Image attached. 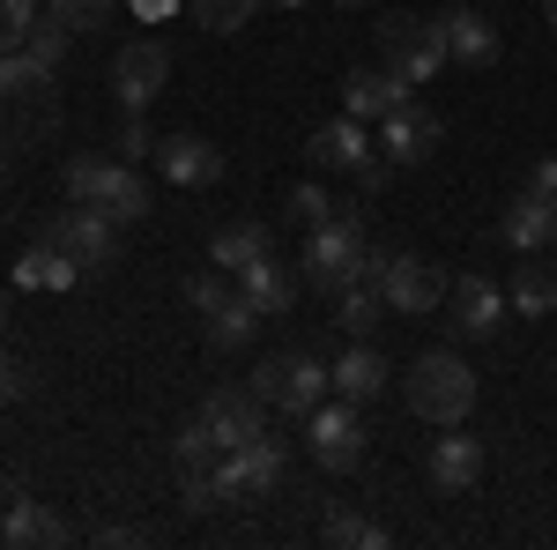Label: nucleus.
Listing matches in <instances>:
<instances>
[{"label":"nucleus","instance_id":"nucleus-1","mask_svg":"<svg viewBox=\"0 0 557 550\" xmlns=\"http://www.w3.org/2000/svg\"><path fill=\"white\" fill-rule=\"evenodd\" d=\"M298 276L320 297L364 283V276H372V231H364V216L335 209L327 223H312V231H305V254H298Z\"/></svg>","mask_w":557,"mask_h":550},{"label":"nucleus","instance_id":"nucleus-2","mask_svg":"<svg viewBox=\"0 0 557 550\" xmlns=\"http://www.w3.org/2000/svg\"><path fill=\"white\" fill-rule=\"evenodd\" d=\"M60 127V97H52V75L30 68L23 52H0V142L23 149L38 134Z\"/></svg>","mask_w":557,"mask_h":550},{"label":"nucleus","instance_id":"nucleus-3","mask_svg":"<svg viewBox=\"0 0 557 550\" xmlns=\"http://www.w3.org/2000/svg\"><path fill=\"white\" fill-rule=\"evenodd\" d=\"M401 394H409V410L424 424H469L475 410V372H469V357H454V350H424L417 365H409V380H401Z\"/></svg>","mask_w":557,"mask_h":550},{"label":"nucleus","instance_id":"nucleus-4","mask_svg":"<svg viewBox=\"0 0 557 550\" xmlns=\"http://www.w3.org/2000/svg\"><path fill=\"white\" fill-rule=\"evenodd\" d=\"M380 52H386V68L417 89L446 68V30L424 23V15H409V8H394V15H380Z\"/></svg>","mask_w":557,"mask_h":550},{"label":"nucleus","instance_id":"nucleus-5","mask_svg":"<svg viewBox=\"0 0 557 550\" xmlns=\"http://www.w3.org/2000/svg\"><path fill=\"white\" fill-rule=\"evenodd\" d=\"M327 387H335V372L320 357H260V372H253V394L268 410H283V417H312L327 402Z\"/></svg>","mask_w":557,"mask_h":550},{"label":"nucleus","instance_id":"nucleus-6","mask_svg":"<svg viewBox=\"0 0 557 550\" xmlns=\"http://www.w3.org/2000/svg\"><path fill=\"white\" fill-rule=\"evenodd\" d=\"M372 283H380L386 313H438V297H446V276L431 268L424 254H372Z\"/></svg>","mask_w":557,"mask_h":550},{"label":"nucleus","instance_id":"nucleus-7","mask_svg":"<svg viewBox=\"0 0 557 550\" xmlns=\"http://www.w3.org/2000/svg\"><path fill=\"white\" fill-rule=\"evenodd\" d=\"M305 447H312V462L327 468V476H349V468L364 462V417H357V402H320L305 417Z\"/></svg>","mask_w":557,"mask_h":550},{"label":"nucleus","instance_id":"nucleus-8","mask_svg":"<svg viewBox=\"0 0 557 550\" xmlns=\"http://www.w3.org/2000/svg\"><path fill=\"white\" fill-rule=\"evenodd\" d=\"M438 142H446V127H438V112H424L417 97H409V105H394V112L380 120V157L394 171L431 164V157H438Z\"/></svg>","mask_w":557,"mask_h":550},{"label":"nucleus","instance_id":"nucleus-9","mask_svg":"<svg viewBox=\"0 0 557 550\" xmlns=\"http://www.w3.org/2000/svg\"><path fill=\"white\" fill-rule=\"evenodd\" d=\"M45 239H52V246H67L83 276H97V268H112V260H120V223H112L104 209H83V201H75V216H60Z\"/></svg>","mask_w":557,"mask_h":550},{"label":"nucleus","instance_id":"nucleus-10","mask_svg":"<svg viewBox=\"0 0 557 550\" xmlns=\"http://www.w3.org/2000/svg\"><path fill=\"white\" fill-rule=\"evenodd\" d=\"M164 75H172V52H164L157 38L120 45V60H112V89H120L127 112H149V105L164 97Z\"/></svg>","mask_w":557,"mask_h":550},{"label":"nucleus","instance_id":"nucleus-11","mask_svg":"<svg viewBox=\"0 0 557 550\" xmlns=\"http://www.w3.org/2000/svg\"><path fill=\"white\" fill-rule=\"evenodd\" d=\"M260 410H268V402H260L253 387H215L209 402H201V431H209L215 447H223V454H231V447H246V439H260V431H268V424H260Z\"/></svg>","mask_w":557,"mask_h":550},{"label":"nucleus","instance_id":"nucleus-12","mask_svg":"<svg viewBox=\"0 0 557 550\" xmlns=\"http://www.w3.org/2000/svg\"><path fill=\"white\" fill-rule=\"evenodd\" d=\"M446 297H454V335H469V342H491L506 328V313H513V297L498 291L491 276H461Z\"/></svg>","mask_w":557,"mask_h":550},{"label":"nucleus","instance_id":"nucleus-13","mask_svg":"<svg viewBox=\"0 0 557 550\" xmlns=\"http://www.w3.org/2000/svg\"><path fill=\"white\" fill-rule=\"evenodd\" d=\"M498 239H506L513 254H557V201H543V194L520 186L513 201H506V216H498Z\"/></svg>","mask_w":557,"mask_h":550},{"label":"nucleus","instance_id":"nucleus-14","mask_svg":"<svg viewBox=\"0 0 557 550\" xmlns=\"http://www.w3.org/2000/svg\"><path fill=\"white\" fill-rule=\"evenodd\" d=\"M409 97H417V89L401 83L394 68H357V75L343 83V112H349V120H364V127H380L386 112L409 105Z\"/></svg>","mask_w":557,"mask_h":550},{"label":"nucleus","instance_id":"nucleus-15","mask_svg":"<svg viewBox=\"0 0 557 550\" xmlns=\"http://www.w3.org/2000/svg\"><path fill=\"white\" fill-rule=\"evenodd\" d=\"M157 164L172 186H215L223 179V149H215L209 134H164L157 142Z\"/></svg>","mask_w":557,"mask_h":550},{"label":"nucleus","instance_id":"nucleus-16","mask_svg":"<svg viewBox=\"0 0 557 550\" xmlns=\"http://www.w3.org/2000/svg\"><path fill=\"white\" fill-rule=\"evenodd\" d=\"M483 462H491V454H483V439H469L461 424H446V439L431 447V484L461 499V491H475V484H483Z\"/></svg>","mask_w":557,"mask_h":550},{"label":"nucleus","instance_id":"nucleus-17","mask_svg":"<svg viewBox=\"0 0 557 550\" xmlns=\"http://www.w3.org/2000/svg\"><path fill=\"white\" fill-rule=\"evenodd\" d=\"M0 543H15V550H60V543H75V521H60V513L38 506V499H8Z\"/></svg>","mask_w":557,"mask_h":550},{"label":"nucleus","instance_id":"nucleus-18","mask_svg":"<svg viewBox=\"0 0 557 550\" xmlns=\"http://www.w3.org/2000/svg\"><path fill=\"white\" fill-rule=\"evenodd\" d=\"M372 149H380L372 127H364V120H349V112H343V120H327V127H312V142H305V157H312L320 171H357Z\"/></svg>","mask_w":557,"mask_h":550},{"label":"nucleus","instance_id":"nucleus-19","mask_svg":"<svg viewBox=\"0 0 557 550\" xmlns=\"http://www.w3.org/2000/svg\"><path fill=\"white\" fill-rule=\"evenodd\" d=\"M438 30H446V60H461V68H491L498 60V23L483 8H446Z\"/></svg>","mask_w":557,"mask_h":550},{"label":"nucleus","instance_id":"nucleus-20","mask_svg":"<svg viewBox=\"0 0 557 550\" xmlns=\"http://www.w3.org/2000/svg\"><path fill=\"white\" fill-rule=\"evenodd\" d=\"M327 372H335V394H343V402H357V410H364V402H380L386 380H394V372H386V357L372 350V342H349Z\"/></svg>","mask_w":557,"mask_h":550},{"label":"nucleus","instance_id":"nucleus-21","mask_svg":"<svg viewBox=\"0 0 557 550\" xmlns=\"http://www.w3.org/2000/svg\"><path fill=\"white\" fill-rule=\"evenodd\" d=\"M238 291L260 305V320H275V313H290V305H298V268H290V260H275V254H260L253 268H238Z\"/></svg>","mask_w":557,"mask_h":550},{"label":"nucleus","instance_id":"nucleus-22","mask_svg":"<svg viewBox=\"0 0 557 550\" xmlns=\"http://www.w3.org/2000/svg\"><path fill=\"white\" fill-rule=\"evenodd\" d=\"M15 283H23V291H75V283H83V268H75V254H67V246L38 239L30 254L15 260Z\"/></svg>","mask_w":557,"mask_h":550},{"label":"nucleus","instance_id":"nucleus-23","mask_svg":"<svg viewBox=\"0 0 557 550\" xmlns=\"http://www.w3.org/2000/svg\"><path fill=\"white\" fill-rule=\"evenodd\" d=\"M260 254H275V239H268V223H223L209 239V260L223 276H238V268H253Z\"/></svg>","mask_w":557,"mask_h":550},{"label":"nucleus","instance_id":"nucleus-24","mask_svg":"<svg viewBox=\"0 0 557 550\" xmlns=\"http://www.w3.org/2000/svg\"><path fill=\"white\" fill-rule=\"evenodd\" d=\"M513 313H528V320H535V313H557V268L543 254H520V276H513Z\"/></svg>","mask_w":557,"mask_h":550},{"label":"nucleus","instance_id":"nucleus-25","mask_svg":"<svg viewBox=\"0 0 557 550\" xmlns=\"http://www.w3.org/2000/svg\"><path fill=\"white\" fill-rule=\"evenodd\" d=\"M201 328H209L215 350H246V342H253V328H260V305H253L246 291H231V297L209 313V320H201Z\"/></svg>","mask_w":557,"mask_h":550},{"label":"nucleus","instance_id":"nucleus-26","mask_svg":"<svg viewBox=\"0 0 557 550\" xmlns=\"http://www.w3.org/2000/svg\"><path fill=\"white\" fill-rule=\"evenodd\" d=\"M380 313H386V297H380L372 276H364V283H349V291H335V328H343L349 342L372 335V328H380Z\"/></svg>","mask_w":557,"mask_h":550},{"label":"nucleus","instance_id":"nucleus-27","mask_svg":"<svg viewBox=\"0 0 557 550\" xmlns=\"http://www.w3.org/2000/svg\"><path fill=\"white\" fill-rule=\"evenodd\" d=\"M120 157H75V164H67V194H75V201H83V209H104V201H112V186H120Z\"/></svg>","mask_w":557,"mask_h":550},{"label":"nucleus","instance_id":"nucleus-28","mask_svg":"<svg viewBox=\"0 0 557 550\" xmlns=\"http://www.w3.org/2000/svg\"><path fill=\"white\" fill-rule=\"evenodd\" d=\"M320 543H335V550H386V528L380 521H364V513H327L320 521Z\"/></svg>","mask_w":557,"mask_h":550},{"label":"nucleus","instance_id":"nucleus-29","mask_svg":"<svg viewBox=\"0 0 557 550\" xmlns=\"http://www.w3.org/2000/svg\"><path fill=\"white\" fill-rule=\"evenodd\" d=\"M186 8H194V23H201V30H215V38L246 30V23L260 15V0H186Z\"/></svg>","mask_w":557,"mask_h":550},{"label":"nucleus","instance_id":"nucleus-30","mask_svg":"<svg viewBox=\"0 0 557 550\" xmlns=\"http://www.w3.org/2000/svg\"><path fill=\"white\" fill-rule=\"evenodd\" d=\"M67 38H75V30H67V23H52V15H45L38 30H30V38H23V60H30V68H45V75H60V60H67Z\"/></svg>","mask_w":557,"mask_h":550},{"label":"nucleus","instance_id":"nucleus-31","mask_svg":"<svg viewBox=\"0 0 557 550\" xmlns=\"http://www.w3.org/2000/svg\"><path fill=\"white\" fill-rule=\"evenodd\" d=\"M104 216H112V223H120V231H127V223H141V216H149V186H141V171H120V186H112V201H104Z\"/></svg>","mask_w":557,"mask_h":550},{"label":"nucleus","instance_id":"nucleus-32","mask_svg":"<svg viewBox=\"0 0 557 550\" xmlns=\"http://www.w3.org/2000/svg\"><path fill=\"white\" fill-rule=\"evenodd\" d=\"M38 0H0V52H23V38L38 30Z\"/></svg>","mask_w":557,"mask_h":550},{"label":"nucleus","instance_id":"nucleus-33","mask_svg":"<svg viewBox=\"0 0 557 550\" xmlns=\"http://www.w3.org/2000/svg\"><path fill=\"white\" fill-rule=\"evenodd\" d=\"M157 142H164V134H149V112H127V127L112 134L120 164H141V157H157Z\"/></svg>","mask_w":557,"mask_h":550},{"label":"nucleus","instance_id":"nucleus-34","mask_svg":"<svg viewBox=\"0 0 557 550\" xmlns=\"http://www.w3.org/2000/svg\"><path fill=\"white\" fill-rule=\"evenodd\" d=\"M45 8H52V23H67V30H97V23H112L120 0H45Z\"/></svg>","mask_w":557,"mask_h":550},{"label":"nucleus","instance_id":"nucleus-35","mask_svg":"<svg viewBox=\"0 0 557 550\" xmlns=\"http://www.w3.org/2000/svg\"><path fill=\"white\" fill-rule=\"evenodd\" d=\"M327 216H335V194H327V186H312V179H305V186H290V223H305V231H312V223H327Z\"/></svg>","mask_w":557,"mask_h":550},{"label":"nucleus","instance_id":"nucleus-36","mask_svg":"<svg viewBox=\"0 0 557 550\" xmlns=\"http://www.w3.org/2000/svg\"><path fill=\"white\" fill-rule=\"evenodd\" d=\"M231 291H238V283H223V276H194V283H186V305L209 320V313H215V305H223Z\"/></svg>","mask_w":557,"mask_h":550},{"label":"nucleus","instance_id":"nucleus-37","mask_svg":"<svg viewBox=\"0 0 557 550\" xmlns=\"http://www.w3.org/2000/svg\"><path fill=\"white\" fill-rule=\"evenodd\" d=\"M386 171H394V164H386L380 149H372V157H364V164L349 171V179H357V194H380V186H386Z\"/></svg>","mask_w":557,"mask_h":550},{"label":"nucleus","instance_id":"nucleus-38","mask_svg":"<svg viewBox=\"0 0 557 550\" xmlns=\"http://www.w3.org/2000/svg\"><path fill=\"white\" fill-rule=\"evenodd\" d=\"M15 394H30V372H23L15 357H0V410H8Z\"/></svg>","mask_w":557,"mask_h":550},{"label":"nucleus","instance_id":"nucleus-39","mask_svg":"<svg viewBox=\"0 0 557 550\" xmlns=\"http://www.w3.org/2000/svg\"><path fill=\"white\" fill-rule=\"evenodd\" d=\"M528 194H543V201H557V157H543V164L528 171Z\"/></svg>","mask_w":557,"mask_h":550},{"label":"nucleus","instance_id":"nucleus-40","mask_svg":"<svg viewBox=\"0 0 557 550\" xmlns=\"http://www.w3.org/2000/svg\"><path fill=\"white\" fill-rule=\"evenodd\" d=\"M543 23H550V38H557V0H543Z\"/></svg>","mask_w":557,"mask_h":550},{"label":"nucleus","instance_id":"nucleus-41","mask_svg":"<svg viewBox=\"0 0 557 550\" xmlns=\"http://www.w3.org/2000/svg\"><path fill=\"white\" fill-rule=\"evenodd\" d=\"M134 8H149V15H164V8H172V0H134Z\"/></svg>","mask_w":557,"mask_h":550},{"label":"nucleus","instance_id":"nucleus-42","mask_svg":"<svg viewBox=\"0 0 557 550\" xmlns=\"http://www.w3.org/2000/svg\"><path fill=\"white\" fill-rule=\"evenodd\" d=\"M0 186H8V142H0Z\"/></svg>","mask_w":557,"mask_h":550},{"label":"nucleus","instance_id":"nucleus-43","mask_svg":"<svg viewBox=\"0 0 557 550\" xmlns=\"http://www.w3.org/2000/svg\"><path fill=\"white\" fill-rule=\"evenodd\" d=\"M8 499H15V491H8V476H0V506H8Z\"/></svg>","mask_w":557,"mask_h":550},{"label":"nucleus","instance_id":"nucleus-44","mask_svg":"<svg viewBox=\"0 0 557 550\" xmlns=\"http://www.w3.org/2000/svg\"><path fill=\"white\" fill-rule=\"evenodd\" d=\"M0 335H8V297H0Z\"/></svg>","mask_w":557,"mask_h":550},{"label":"nucleus","instance_id":"nucleus-45","mask_svg":"<svg viewBox=\"0 0 557 550\" xmlns=\"http://www.w3.org/2000/svg\"><path fill=\"white\" fill-rule=\"evenodd\" d=\"M268 8H305V0H268Z\"/></svg>","mask_w":557,"mask_h":550},{"label":"nucleus","instance_id":"nucleus-46","mask_svg":"<svg viewBox=\"0 0 557 550\" xmlns=\"http://www.w3.org/2000/svg\"><path fill=\"white\" fill-rule=\"evenodd\" d=\"M335 8H364V0H335Z\"/></svg>","mask_w":557,"mask_h":550}]
</instances>
